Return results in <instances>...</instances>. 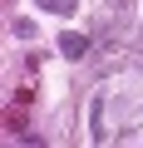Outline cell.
I'll list each match as a JSON object with an SVG mask.
<instances>
[{
  "mask_svg": "<svg viewBox=\"0 0 143 148\" xmlns=\"http://www.w3.org/2000/svg\"><path fill=\"white\" fill-rule=\"evenodd\" d=\"M59 54H64V59H84V54H89V40H84V35H59Z\"/></svg>",
  "mask_w": 143,
  "mask_h": 148,
  "instance_id": "obj_1",
  "label": "cell"
},
{
  "mask_svg": "<svg viewBox=\"0 0 143 148\" xmlns=\"http://www.w3.org/2000/svg\"><path fill=\"white\" fill-rule=\"evenodd\" d=\"M35 5L49 10V15H69V10H74V0H35Z\"/></svg>",
  "mask_w": 143,
  "mask_h": 148,
  "instance_id": "obj_2",
  "label": "cell"
},
{
  "mask_svg": "<svg viewBox=\"0 0 143 148\" xmlns=\"http://www.w3.org/2000/svg\"><path fill=\"white\" fill-rule=\"evenodd\" d=\"M5 128H10V138H20V128H25V114H20V109H10V114H5Z\"/></svg>",
  "mask_w": 143,
  "mask_h": 148,
  "instance_id": "obj_3",
  "label": "cell"
}]
</instances>
